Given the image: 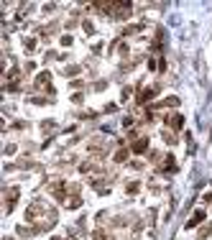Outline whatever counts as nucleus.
Returning <instances> with one entry per match:
<instances>
[{
  "instance_id": "obj_1",
  "label": "nucleus",
  "mask_w": 212,
  "mask_h": 240,
  "mask_svg": "<svg viewBox=\"0 0 212 240\" xmlns=\"http://www.w3.org/2000/svg\"><path fill=\"white\" fill-rule=\"evenodd\" d=\"M202 220H205V212H197V215L189 220V228H192V225H197V222H202Z\"/></svg>"
},
{
  "instance_id": "obj_2",
  "label": "nucleus",
  "mask_w": 212,
  "mask_h": 240,
  "mask_svg": "<svg viewBox=\"0 0 212 240\" xmlns=\"http://www.w3.org/2000/svg\"><path fill=\"white\" fill-rule=\"evenodd\" d=\"M171 125H174V128L181 125V118H179V115H171Z\"/></svg>"
},
{
  "instance_id": "obj_3",
  "label": "nucleus",
  "mask_w": 212,
  "mask_h": 240,
  "mask_svg": "<svg viewBox=\"0 0 212 240\" xmlns=\"http://www.w3.org/2000/svg\"><path fill=\"white\" fill-rule=\"evenodd\" d=\"M133 148H135V151H143V148H146V138H143V140H138V143H135Z\"/></svg>"
}]
</instances>
